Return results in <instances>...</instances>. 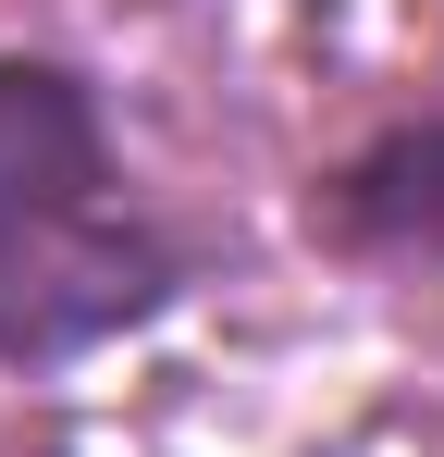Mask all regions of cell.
I'll list each match as a JSON object with an SVG mask.
<instances>
[{
    "label": "cell",
    "instance_id": "obj_1",
    "mask_svg": "<svg viewBox=\"0 0 444 457\" xmlns=\"http://www.w3.org/2000/svg\"><path fill=\"white\" fill-rule=\"evenodd\" d=\"M173 297V247L111 211H74V223H37L0 247V359H62V346H99L111 321Z\"/></svg>",
    "mask_w": 444,
    "mask_h": 457
},
{
    "label": "cell",
    "instance_id": "obj_2",
    "mask_svg": "<svg viewBox=\"0 0 444 457\" xmlns=\"http://www.w3.org/2000/svg\"><path fill=\"white\" fill-rule=\"evenodd\" d=\"M99 186H111V137H99L86 75L0 50V247L37 235V223L99 211Z\"/></svg>",
    "mask_w": 444,
    "mask_h": 457
},
{
    "label": "cell",
    "instance_id": "obj_3",
    "mask_svg": "<svg viewBox=\"0 0 444 457\" xmlns=\"http://www.w3.org/2000/svg\"><path fill=\"white\" fill-rule=\"evenodd\" d=\"M308 223L370 260H444V124H395L382 149H358L308 198Z\"/></svg>",
    "mask_w": 444,
    "mask_h": 457
}]
</instances>
